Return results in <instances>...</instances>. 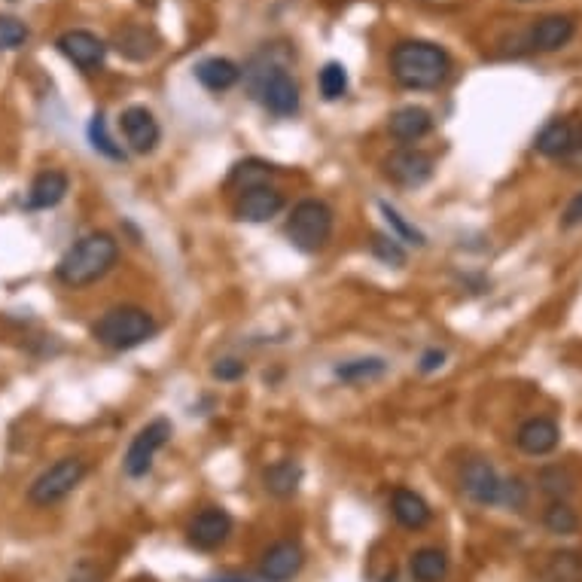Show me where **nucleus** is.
Instances as JSON below:
<instances>
[{"instance_id": "f257e3e1", "label": "nucleus", "mask_w": 582, "mask_h": 582, "mask_svg": "<svg viewBox=\"0 0 582 582\" xmlns=\"http://www.w3.org/2000/svg\"><path fill=\"white\" fill-rule=\"evenodd\" d=\"M391 77L403 89H439L451 74V58L442 46L430 40H400L387 58Z\"/></svg>"}, {"instance_id": "f03ea898", "label": "nucleus", "mask_w": 582, "mask_h": 582, "mask_svg": "<svg viewBox=\"0 0 582 582\" xmlns=\"http://www.w3.org/2000/svg\"><path fill=\"white\" fill-rule=\"evenodd\" d=\"M119 260V244L110 232H89L80 241L68 247V253L61 256L55 275L64 287H89L101 281Z\"/></svg>"}, {"instance_id": "7ed1b4c3", "label": "nucleus", "mask_w": 582, "mask_h": 582, "mask_svg": "<svg viewBox=\"0 0 582 582\" xmlns=\"http://www.w3.org/2000/svg\"><path fill=\"white\" fill-rule=\"evenodd\" d=\"M156 317L141 305H113L95 323L92 336L110 351H132L156 336Z\"/></svg>"}, {"instance_id": "20e7f679", "label": "nucleus", "mask_w": 582, "mask_h": 582, "mask_svg": "<svg viewBox=\"0 0 582 582\" xmlns=\"http://www.w3.org/2000/svg\"><path fill=\"white\" fill-rule=\"evenodd\" d=\"M333 208L320 199H302L287 217V238L302 253H317L333 238Z\"/></svg>"}, {"instance_id": "39448f33", "label": "nucleus", "mask_w": 582, "mask_h": 582, "mask_svg": "<svg viewBox=\"0 0 582 582\" xmlns=\"http://www.w3.org/2000/svg\"><path fill=\"white\" fill-rule=\"evenodd\" d=\"M89 464L83 458H61L52 467H46L28 488V500L34 506H55L64 497H71L80 482L86 479Z\"/></svg>"}, {"instance_id": "423d86ee", "label": "nucleus", "mask_w": 582, "mask_h": 582, "mask_svg": "<svg viewBox=\"0 0 582 582\" xmlns=\"http://www.w3.org/2000/svg\"><path fill=\"white\" fill-rule=\"evenodd\" d=\"M253 95L272 116H293L299 110V86L278 64H269L260 74H253Z\"/></svg>"}, {"instance_id": "0eeeda50", "label": "nucleus", "mask_w": 582, "mask_h": 582, "mask_svg": "<svg viewBox=\"0 0 582 582\" xmlns=\"http://www.w3.org/2000/svg\"><path fill=\"white\" fill-rule=\"evenodd\" d=\"M168 439H171V421L168 418H156L147 427H141L138 436L132 439V445H128V451H125V461H122L125 476H132V479L147 476L153 470L156 455L165 448Z\"/></svg>"}, {"instance_id": "6e6552de", "label": "nucleus", "mask_w": 582, "mask_h": 582, "mask_svg": "<svg viewBox=\"0 0 582 582\" xmlns=\"http://www.w3.org/2000/svg\"><path fill=\"white\" fill-rule=\"evenodd\" d=\"M119 128H122V138L128 144L132 153H153L162 141V128H159V119L153 116V110L135 104V107H125L119 113Z\"/></svg>"}, {"instance_id": "1a4fd4ad", "label": "nucleus", "mask_w": 582, "mask_h": 582, "mask_svg": "<svg viewBox=\"0 0 582 582\" xmlns=\"http://www.w3.org/2000/svg\"><path fill=\"white\" fill-rule=\"evenodd\" d=\"M384 177L391 183H397V186H406V189L424 186L433 177V156H427L421 150H412V147L394 150L391 156L384 159Z\"/></svg>"}, {"instance_id": "9d476101", "label": "nucleus", "mask_w": 582, "mask_h": 582, "mask_svg": "<svg viewBox=\"0 0 582 582\" xmlns=\"http://www.w3.org/2000/svg\"><path fill=\"white\" fill-rule=\"evenodd\" d=\"M232 534V515L220 506H211V509H202L196 519L189 522L186 528V540L202 549V552H214L220 549Z\"/></svg>"}, {"instance_id": "9b49d317", "label": "nucleus", "mask_w": 582, "mask_h": 582, "mask_svg": "<svg viewBox=\"0 0 582 582\" xmlns=\"http://www.w3.org/2000/svg\"><path fill=\"white\" fill-rule=\"evenodd\" d=\"M55 46L71 64H77L80 71H98L104 64V55H107V43L98 34L83 31V28L64 31Z\"/></svg>"}, {"instance_id": "f8f14e48", "label": "nucleus", "mask_w": 582, "mask_h": 582, "mask_svg": "<svg viewBox=\"0 0 582 582\" xmlns=\"http://www.w3.org/2000/svg\"><path fill=\"white\" fill-rule=\"evenodd\" d=\"M281 211H284V192L275 189L272 183L244 189L238 196V205H235V217L244 223H269Z\"/></svg>"}, {"instance_id": "ddd939ff", "label": "nucleus", "mask_w": 582, "mask_h": 582, "mask_svg": "<svg viewBox=\"0 0 582 582\" xmlns=\"http://www.w3.org/2000/svg\"><path fill=\"white\" fill-rule=\"evenodd\" d=\"M461 488L464 494L479 503V506H494L500 503V488H503V479L497 476V470L476 458V461H467V467L461 470Z\"/></svg>"}, {"instance_id": "4468645a", "label": "nucleus", "mask_w": 582, "mask_h": 582, "mask_svg": "<svg viewBox=\"0 0 582 582\" xmlns=\"http://www.w3.org/2000/svg\"><path fill=\"white\" fill-rule=\"evenodd\" d=\"M305 564V552L296 540H281L275 543L266 555H263V564H260V576L266 582H287L293 579Z\"/></svg>"}, {"instance_id": "2eb2a0df", "label": "nucleus", "mask_w": 582, "mask_h": 582, "mask_svg": "<svg viewBox=\"0 0 582 582\" xmlns=\"http://www.w3.org/2000/svg\"><path fill=\"white\" fill-rule=\"evenodd\" d=\"M71 189V180L64 171H55V168H46L40 171L31 186H28V208L31 211H49L55 205L64 202V196H68Z\"/></svg>"}, {"instance_id": "dca6fc26", "label": "nucleus", "mask_w": 582, "mask_h": 582, "mask_svg": "<svg viewBox=\"0 0 582 582\" xmlns=\"http://www.w3.org/2000/svg\"><path fill=\"white\" fill-rule=\"evenodd\" d=\"M430 128H433V113L427 107H418V104H406V107L394 110L391 119H387V132L403 144L421 141L424 135H430Z\"/></svg>"}, {"instance_id": "f3484780", "label": "nucleus", "mask_w": 582, "mask_h": 582, "mask_svg": "<svg viewBox=\"0 0 582 582\" xmlns=\"http://www.w3.org/2000/svg\"><path fill=\"white\" fill-rule=\"evenodd\" d=\"M558 439H561V430L549 418H531L519 427V433H515V445H519L525 455H534V458L555 451Z\"/></svg>"}, {"instance_id": "a211bd4d", "label": "nucleus", "mask_w": 582, "mask_h": 582, "mask_svg": "<svg viewBox=\"0 0 582 582\" xmlns=\"http://www.w3.org/2000/svg\"><path fill=\"white\" fill-rule=\"evenodd\" d=\"M391 512H394V519L406 528V531H421L430 525L433 519V512L427 506V500L412 491V488H397L391 494Z\"/></svg>"}, {"instance_id": "6ab92c4d", "label": "nucleus", "mask_w": 582, "mask_h": 582, "mask_svg": "<svg viewBox=\"0 0 582 582\" xmlns=\"http://www.w3.org/2000/svg\"><path fill=\"white\" fill-rule=\"evenodd\" d=\"M537 153L546 159H567L576 147V122L570 119H552L537 135Z\"/></svg>"}, {"instance_id": "aec40b11", "label": "nucleus", "mask_w": 582, "mask_h": 582, "mask_svg": "<svg viewBox=\"0 0 582 582\" xmlns=\"http://www.w3.org/2000/svg\"><path fill=\"white\" fill-rule=\"evenodd\" d=\"M196 80L208 89V92H229L238 80H241V68L232 58L223 55H211L205 61L196 64Z\"/></svg>"}, {"instance_id": "412c9836", "label": "nucleus", "mask_w": 582, "mask_h": 582, "mask_svg": "<svg viewBox=\"0 0 582 582\" xmlns=\"http://www.w3.org/2000/svg\"><path fill=\"white\" fill-rule=\"evenodd\" d=\"M299 485H302V464L293 458H281L263 470V488H266V494H272L278 500L293 497L299 491Z\"/></svg>"}, {"instance_id": "4be33fe9", "label": "nucleus", "mask_w": 582, "mask_h": 582, "mask_svg": "<svg viewBox=\"0 0 582 582\" xmlns=\"http://www.w3.org/2000/svg\"><path fill=\"white\" fill-rule=\"evenodd\" d=\"M573 31H576V25L570 16H546L531 28V46L540 52H555V49L570 43Z\"/></svg>"}, {"instance_id": "5701e85b", "label": "nucleus", "mask_w": 582, "mask_h": 582, "mask_svg": "<svg viewBox=\"0 0 582 582\" xmlns=\"http://www.w3.org/2000/svg\"><path fill=\"white\" fill-rule=\"evenodd\" d=\"M412 576L418 579V582H442L445 579V573H448V558H445V552L442 549H418L415 555H412Z\"/></svg>"}, {"instance_id": "b1692460", "label": "nucleus", "mask_w": 582, "mask_h": 582, "mask_svg": "<svg viewBox=\"0 0 582 582\" xmlns=\"http://www.w3.org/2000/svg\"><path fill=\"white\" fill-rule=\"evenodd\" d=\"M275 174H278L275 165H269L263 159H244L232 168L229 180H232V186H238L244 192V189H253V186H266Z\"/></svg>"}, {"instance_id": "393cba45", "label": "nucleus", "mask_w": 582, "mask_h": 582, "mask_svg": "<svg viewBox=\"0 0 582 582\" xmlns=\"http://www.w3.org/2000/svg\"><path fill=\"white\" fill-rule=\"evenodd\" d=\"M387 375V363L381 357H360V360H348L336 366V378L348 381V384H363V381H375Z\"/></svg>"}, {"instance_id": "a878e982", "label": "nucleus", "mask_w": 582, "mask_h": 582, "mask_svg": "<svg viewBox=\"0 0 582 582\" xmlns=\"http://www.w3.org/2000/svg\"><path fill=\"white\" fill-rule=\"evenodd\" d=\"M317 86H320V95L327 98V101L345 98V92H348V71H345V64H339V61L323 64L320 77H317Z\"/></svg>"}, {"instance_id": "bb28decb", "label": "nucleus", "mask_w": 582, "mask_h": 582, "mask_svg": "<svg viewBox=\"0 0 582 582\" xmlns=\"http://www.w3.org/2000/svg\"><path fill=\"white\" fill-rule=\"evenodd\" d=\"M116 49L132 58V61H144L150 52H153V37L144 31V28H125L116 34Z\"/></svg>"}, {"instance_id": "cd10ccee", "label": "nucleus", "mask_w": 582, "mask_h": 582, "mask_svg": "<svg viewBox=\"0 0 582 582\" xmlns=\"http://www.w3.org/2000/svg\"><path fill=\"white\" fill-rule=\"evenodd\" d=\"M89 141H92V147H95L101 156H107V159H113V162H125V150H122V144H116V141L110 138L107 122H104L101 113H95L92 122H89Z\"/></svg>"}, {"instance_id": "c85d7f7f", "label": "nucleus", "mask_w": 582, "mask_h": 582, "mask_svg": "<svg viewBox=\"0 0 582 582\" xmlns=\"http://www.w3.org/2000/svg\"><path fill=\"white\" fill-rule=\"evenodd\" d=\"M543 525H546L552 534L567 537V534H576L579 519H576V512H573L564 500H555V503H549L546 515H543Z\"/></svg>"}, {"instance_id": "c756f323", "label": "nucleus", "mask_w": 582, "mask_h": 582, "mask_svg": "<svg viewBox=\"0 0 582 582\" xmlns=\"http://www.w3.org/2000/svg\"><path fill=\"white\" fill-rule=\"evenodd\" d=\"M381 208V214H384V220H387V226L394 229V235H397V241H406V244H415V247H424L427 244V238H424V232L421 229H415L397 208H391L387 202H381L378 205Z\"/></svg>"}, {"instance_id": "7c9ffc66", "label": "nucleus", "mask_w": 582, "mask_h": 582, "mask_svg": "<svg viewBox=\"0 0 582 582\" xmlns=\"http://www.w3.org/2000/svg\"><path fill=\"white\" fill-rule=\"evenodd\" d=\"M573 476L564 470V467H546L543 473H540V488L549 494V497H555V500H567L570 494H573Z\"/></svg>"}, {"instance_id": "2f4dec72", "label": "nucleus", "mask_w": 582, "mask_h": 582, "mask_svg": "<svg viewBox=\"0 0 582 582\" xmlns=\"http://www.w3.org/2000/svg\"><path fill=\"white\" fill-rule=\"evenodd\" d=\"M369 247H372V253L378 256V260H381L384 266H394V269H403V266H406V250L400 247V241H397V238L372 235Z\"/></svg>"}, {"instance_id": "473e14b6", "label": "nucleus", "mask_w": 582, "mask_h": 582, "mask_svg": "<svg viewBox=\"0 0 582 582\" xmlns=\"http://www.w3.org/2000/svg\"><path fill=\"white\" fill-rule=\"evenodd\" d=\"M31 37L28 25L16 16H0V52H10V49H19L25 46Z\"/></svg>"}, {"instance_id": "72a5a7b5", "label": "nucleus", "mask_w": 582, "mask_h": 582, "mask_svg": "<svg viewBox=\"0 0 582 582\" xmlns=\"http://www.w3.org/2000/svg\"><path fill=\"white\" fill-rule=\"evenodd\" d=\"M582 573V564L573 552H558L549 561V579L552 582H576Z\"/></svg>"}, {"instance_id": "f704fd0d", "label": "nucleus", "mask_w": 582, "mask_h": 582, "mask_svg": "<svg viewBox=\"0 0 582 582\" xmlns=\"http://www.w3.org/2000/svg\"><path fill=\"white\" fill-rule=\"evenodd\" d=\"M500 503L509 509H522L528 503V485L522 479H503L500 488Z\"/></svg>"}, {"instance_id": "c9c22d12", "label": "nucleus", "mask_w": 582, "mask_h": 582, "mask_svg": "<svg viewBox=\"0 0 582 582\" xmlns=\"http://www.w3.org/2000/svg\"><path fill=\"white\" fill-rule=\"evenodd\" d=\"M211 375H214L217 381H238V378L247 375V363L238 360V357H223V360L214 363Z\"/></svg>"}, {"instance_id": "e433bc0d", "label": "nucleus", "mask_w": 582, "mask_h": 582, "mask_svg": "<svg viewBox=\"0 0 582 582\" xmlns=\"http://www.w3.org/2000/svg\"><path fill=\"white\" fill-rule=\"evenodd\" d=\"M579 223H582V192H576L573 202L564 208V217H561V226H564V229H573V226H579Z\"/></svg>"}, {"instance_id": "4c0bfd02", "label": "nucleus", "mask_w": 582, "mask_h": 582, "mask_svg": "<svg viewBox=\"0 0 582 582\" xmlns=\"http://www.w3.org/2000/svg\"><path fill=\"white\" fill-rule=\"evenodd\" d=\"M442 363H445L442 348H430V351L421 354V372H436V369H442Z\"/></svg>"}, {"instance_id": "58836bf2", "label": "nucleus", "mask_w": 582, "mask_h": 582, "mask_svg": "<svg viewBox=\"0 0 582 582\" xmlns=\"http://www.w3.org/2000/svg\"><path fill=\"white\" fill-rule=\"evenodd\" d=\"M71 582H101V573H98V567H95L92 561H83V564L74 570Z\"/></svg>"}, {"instance_id": "ea45409f", "label": "nucleus", "mask_w": 582, "mask_h": 582, "mask_svg": "<svg viewBox=\"0 0 582 582\" xmlns=\"http://www.w3.org/2000/svg\"><path fill=\"white\" fill-rule=\"evenodd\" d=\"M573 165H582V125H576V147H573V153L567 156Z\"/></svg>"}, {"instance_id": "a19ab883", "label": "nucleus", "mask_w": 582, "mask_h": 582, "mask_svg": "<svg viewBox=\"0 0 582 582\" xmlns=\"http://www.w3.org/2000/svg\"><path fill=\"white\" fill-rule=\"evenodd\" d=\"M208 582H247L241 576H217V579H208Z\"/></svg>"}, {"instance_id": "79ce46f5", "label": "nucleus", "mask_w": 582, "mask_h": 582, "mask_svg": "<svg viewBox=\"0 0 582 582\" xmlns=\"http://www.w3.org/2000/svg\"><path fill=\"white\" fill-rule=\"evenodd\" d=\"M138 582H153V579H138Z\"/></svg>"}]
</instances>
